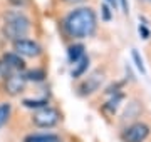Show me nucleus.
<instances>
[{
    "label": "nucleus",
    "mask_w": 151,
    "mask_h": 142,
    "mask_svg": "<svg viewBox=\"0 0 151 142\" xmlns=\"http://www.w3.org/2000/svg\"><path fill=\"white\" fill-rule=\"evenodd\" d=\"M104 2H106L109 7H113V9H116V7H118V0H104Z\"/></svg>",
    "instance_id": "nucleus-23"
},
{
    "label": "nucleus",
    "mask_w": 151,
    "mask_h": 142,
    "mask_svg": "<svg viewBox=\"0 0 151 142\" xmlns=\"http://www.w3.org/2000/svg\"><path fill=\"white\" fill-rule=\"evenodd\" d=\"M22 105L27 107V109L39 110V109H42V107H47L49 99H45V97H42V99H24V100H22Z\"/></svg>",
    "instance_id": "nucleus-13"
},
{
    "label": "nucleus",
    "mask_w": 151,
    "mask_h": 142,
    "mask_svg": "<svg viewBox=\"0 0 151 142\" xmlns=\"http://www.w3.org/2000/svg\"><path fill=\"white\" fill-rule=\"evenodd\" d=\"M14 7H19V9H22V7H25L29 4V0H9Z\"/></svg>",
    "instance_id": "nucleus-21"
},
{
    "label": "nucleus",
    "mask_w": 151,
    "mask_h": 142,
    "mask_svg": "<svg viewBox=\"0 0 151 142\" xmlns=\"http://www.w3.org/2000/svg\"><path fill=\"white\" fill-rule=\"evenodd\" d=\"M30 30V20L29 17L20 10H10L4 15V27H2V35L9 38L10 42L17 38L27 37Z\"/></svg>",
    "instance_id": "nucleus-2"
},
{
    "label": "nucleus",
    "mask_w": 151,
    "mask_h": 142,
    "mask_svg": "<svg viewBox=\"0 0 151 142\" xmlns=\"http://www.w3.org/2000/svg\"><path fill=\"white\" fill-rule=\"evenodd\" d=\"M24 75L27 79V82H44L47 74L44 69H32V70H27Z\"/></svg>",
    "instance_id": "nucleus-14"
},
{
    "label": "nucleus",
    "mask_w": 151,
    "mask_h": 142,
    "mask_svg": "<svg viewBox=\"0 0 151 142\" xmlns=\"http://www.w3.org/2000/svg\"><path fill=\"white\" fill-rule=\"evenodd\" d=\"M10 112H12V105L9 104V102L0 104V129L7 124V120L10 117Z\"/></svg>",
    "instance_id": "nucleus-16"
},
{
    "label": "nucleus",
    "mask_w": 151,
    "mask_h": 142,
    "mask_svg": "<svg viewBox=\"0 0 151 142\" xmlns=\"http://www.w3.org/2000/svg\"><path fill=\"white\" fill-rule=\"evenodd\" d=\"M87 69H89V57L84 55L81 60H77L76 64H72V72H70V75H72V79H81V77L87 72Z\"/></svg>",
    "instance_id": "nucleus-10"
},
{
    "label": "nucleus",
    "mask_w": 151,
    "mask_h": 142,
    "mask_svg": "<svg viewBox=\"0 0 151 142\" xmlns=\"http://www.w3.org/2000/svg\"><path fill=\"white\" fill-rule=\"evenodd\" d=\"M62 28L70 38H86L94 35L97 28L96 12L91 7H77L65 15Z\"/></svg>",
    "instance_id": "nucleus-1"
},
{
    "label": "nucleus",
    "mask_w": 151,
    "mask_h": 142,
    "mask_svg": "<svg viewBox=\"0 0 151 142\" xmlns=\"http://www.w3.org/2000/svg\"><path fill=\"white\" fill-rule=\"evenodd\" d=\"M104 82V72L103 70H94L92 74L87 75V79H84L81 82V85L77 87V92L81 97H87L94 94L96 90H99V87L103 85Z\"/></svg>",
    "instance_id": "nucleus-7"
},
{
    "label": "nucleus",
    "mask_w": 151,
    "mask_h": 142,
    "mask_svg": "<svg viewBox=\"0 0 151 142\" xmlns=\"http://www.w3.org/2000/svg\"><path fill=\"white\" fill-rule=\"evenodd\" d=\"M151 136V127L143 120H134L121 131V141L123 142H146Z\"/></svg>",
    "instance_id": "nucleus-3"
},
{
    "label": "nucleus",
    "mask_w": 151,
    "mask_h": 142,
    "mask_svg": "<svg viewBox=\"0 0 151 142\" xmlns=\"http://www.w3.org/2000/svg\"><path fill=\"white\" fill-rule=\"evenodd\" d=\"M123 99H124V95L123 94H114V97H111L106 102V105H104V110H108L109 114H114L116 110H118V107L121 105V102H123Z\"/></svg>",
    "instance_id": "nucleus-15"
},
{
    "label": "nucleus",
    "mask_w": 151,
    "mask_h": 142,
    "mask_svg": "<svg viewBox=\"0 0 151 142\" xmlns=\"http://www.w3.org/2000/svg\"><path fill=\"white\" fill-rule=\"evenodd\" d=\"M14 45V52L20 55V57H27V59H35L42 54V47L35 42V40H30V38H17L12 42Z\"/></svg>",
    "instance_id": "nucleus-6"
},
{
    "label": "nucleus",
    "mask_w": 151,
    "mask_h": 142,
    "mask_svg": "<svg viewBox=\"0 0 151 142\" xmlns=\"http://www.w3.org/2000/svg\"><path fill=\"white\" fill-rule=\"evenodd\" d=\"M141 114V105L138 102H129L126 110H124L123 114V120H131V122H134Z\"/></svg>",
    "instance_id": "nucleus-12"
},
{
    "label": "nucleus",
    "mask_w": 151,
    "mask_h": 142,
    "mask_svg": "<svg viewBox=\"0 0 151 142\" xmlns=\"http://www.w3.org/2000/svg\"><path fill=\"white\" fill-rule=\"evenodd\" d=\"M119 5H121V10H123L124 15H128L129 13V4H128V0H118Z\"/></svg>",
    "instance_id": "nucleus-20"
},
{
    "label": "nucleus",
    "mask_w": 151,
    "mask_h": 142,
    "mask_svg": "<svg viewBox=\"0 0 151 142\" xmlns=\"http://www.w3.org/2000/svg\"><path fill=\"white\" fill-rule=\"evenodd\" d=\"M60 120V112L54 107H42L34 112L32 115V124L35 127H40V129H50V127H55Z\"/></svg>",
    "instance_id": "nucleus-4"
},
{
    "label": "nucleus",
    "mask_w": 151,
    "mask_h": 142,
    "mask_svg": "<svg viewBox=\"0 0 151 142\" xmlns=\"http://www.w3.org/2000/svg\"><path fill=\"white\" fill-rule=\"evenodd\" d=\"M150 2H151V0H150Z\"/></svg>",
    "instance_id": "nucleus-24"
},
{
    "label": "nucleus",
    "mask_w": 151,
    "mask_h": 142,
    "mask_svg": "<svg viewBox=\"0 0 151 142\" xmlns=\"http://www.w3.org/2000/svg\"><path fill=\"white\" fill-rule=\"evenodd\" d=\"M25 70V60L24 57L17 54V52H7V54L2 55V60H0V75L9 77L15 72H24Z\"/></svg>",
    "instance_id": "nucleus-5"
},
{
    "label": "nucleus",
    "mask_w": 151,
    "mask_h": 142,
    "mask_svg": "<svg viewBox=\"0 0 151 142\" xmlns=\"http://www.w3.org/2000/svg\"><path fill=\"white\" fill-rule=\"evenodd\" d=\"M86 55V47L82 44H70L67 47V59L70 64H76L77 60H81Z\"/></svg>",
    "instance_id": "nucleus-9"
},
{
    "label": "nucleus",
    "mask_w": 151,
    "mask_h": 142,
    "mask_svg": "<svg viewBox=\"0 0 151 142\" xmlns=\"http://www.w3.org/2000/svg\"><path fill=\"white\" fill-rule=\"evenodd\" d=\"M101 17H103L104 22H109L111 20V17H113V12H111V7L104 2L103 5H101Z\"/></svg>",
    "instance_id": "nucleus-19"
},
{
    "label": "nucleus",
    "mask_w": 151,
    "mask_h": 142,
    "mask_svg": "<svg viewBox=\"0 0 151 142\" xmlns=\"http://www.w3.org/2000/svg\"><path fill=\"white\" fill-rule=\"evenodd\" d=\"M131 57H133V62H134L136 69H138L143 75H146V67H145V62H143V59H141L139 52H138L136 49H133L131 50Z\"/></svg>",
    "instance_id": "nucleus-17"
},
{
    "label": "nucleus",
    "mask_w": 151,
    "mask_h": 142,
    "mask_svg": "<svg viewBox=\"0 0 151 142\" xmlns=\"http://www.w3.org/2000/svg\"><path fill=\"white\" fill-rule=\"evenodd\" d=\"M25 85H27V79L24 75V72H15L5 77V92L10 95H19L20 92H24Z\"/></svg>",
    "instance_id": "nucleus-8"
},
{
    "label": "nucleus",
    "mask_w": 151,
    "mask_h": 142,
    "mask_svg": "<svg viewBox=\"0 0 151 142\" xmlns=\"http://www.w3.org/2000/svg\"><path fill=\"white\" fill-rule=\"evenodd\" d=\"M60 2H64V4H67V5H81V4L86 2V0H60Z\"/></svg>",
    "instance_id": "nucleus-22"
},
{
    "label": "nucleus",
    "mask_w": 151,
    "mask_h": 142,
    "mask_svg": "<svg viewBox=\"0 0 151 142\" xmlns=\"http://www.w3.org/2000/svg\"><path fill=\"white\" fill-rule=\"evenodd\" d=\"M24 142H62L57 134H30L24 139Z\"/></svg>",
    "instance_id": "nucleus-11"
},
{
    "label": "nucleus",
    "mask_w": 151,
    "mask_h": 142,
    "mask_svg": "<svg viewBox=\"0 0 151 142\" xmlns=\"http://www.w3.org/2000/svg\"><path fill=\"white\" fill-rule=\"evenodd\" d=\"M139 20H143V23H139L138 32H139V35H141V38H143V40H148V38L151 37V30H150V27H148V23H146L145 18H141V17H139Z\"/></svg>",
    "instance_id": "nucleus-18"
}]
</instances>
